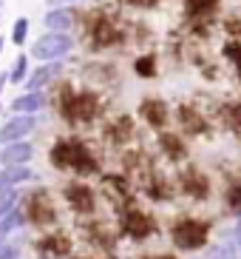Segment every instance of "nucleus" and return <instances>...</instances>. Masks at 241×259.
<instances>
[{
  "label": "nucleus",
  "instance_id": "4be33fe9",
  "mask_svg": "<svg viewBox=\"0 0 241 259\" xmlns=\"http://www.w3.org/2000/svg\"><path fill=\"white\" fill-rule=\"evenodd\" d=\"M153 71H156L153 57H139V60H136V74L139 77H153Z\"/></svg>",
  "mask_w": 241,
  "mask_h": 259
},
{
  "label": "nucleus",
  "instance_id": "a878e982",
  "mask_svg": "<svg viewBox=\"0 0 241 259\" xmlns=\"http://www.w3.org/2000/svg\"><path fill=\"white\" fill-rule=\"evenodd\" d=\"M233 234H235V245L241 248V217H235V231Z\"/></svg>",
  "mask_w": 241,
  "mask_h": 259
},
{
  "label": "nucleus",
  "instance_id": "dca6fc26",
  "mask_svg": "<svg viewBox=\"0 0 241 259\" xmlns=\"http://www.w3.org/2000/svg\"><path fill=\"white\" fill-rule=\"evenodd\" d=\"M68 248H71V245H68V239H66V236H60V234L45 236L43 242H40V253H43L45 259H54V256H60V253L66 256Z\"/></svg>",
  "mask_w": 241,
  "mask_h": 259
},
{
  "label": "nucleus",
  "instance_id": "7c9ffc66",
  "mask_svg": "<svg viewBox=\"0 0 241 259\" xmlns=\"http://www.w3.org/2000/svg\"><path fill=\"white\" fill-rule=\"evenodd\" d=\"M0 49H3V40H0Z\"/></svg>",
  "mask_w": 241,
  "mask_h": 259
},
{
  "label": "nucleus",
  "instance_id": "f3484780",
  "mask_svg": "<svg viewBox=\"0 0 241 259\" xmlns=\"http://www.w3.org/2000/svg\"><path fill=\"white\" fill-rule=\"evenodd\" d=\"M224 202H227V208H230L233 217H241V180L238 177H233L224 185Z\"/></svg>",
  "mask_w": 241,
  "mask_h": 259
},
{
  "label": "nucleus",
  "instance_id": "6ab92c4d",
  "mask_svg": "<svg viewBox=\"0 0 241 259\" xmlns=\"http://www.w3.org/2000/svg\"><path fill=\"white\" fill-rule=\"evenodd\" d=\"M54 74H60V66H57V63H48V66L37 69L34 74L29 77V89H31V92H37L40 85H45L48 80H54Z\"/></svg>",
  "mask_w": 241,
  "mask_h": 259
},
{
  "label": "nucleus",
  "instance_id": "bb28decb",
  "mask_svg": "<svg viewBox=\"0 0 241 259\" xmlns=\"http://www.w3.org/2000/svg\"><path fill=\"white\" fill-rule=\"evenodd\" d=\"M145 259H176L173 253H151V256H145Z\"/></svg>",
  "mask_w": 241,
  "mask_h": 259
},
{
  "label": "nucleus",
  "instance_id": "6e6552de",
  "mask_svg": "<svg viewBox=\"0 0 241 259\" xmlns=\"http://www.w3.org/2000/svg\"><path fill=\"white\" fill-rule=\"evenodd\" d=\"M31 128H34V120H31V117H17V120H9L6 125L0 128V143L12 145V143H17L20 137H26Z\"/></svg>",
  "mask_w": 241,
  "mask_h": 259
},
{
  "label": "nucleus",
  "instance_id": "393cba45",
  "mask_svg": "<svg viewBox=\"0 0 241 259\" xmlns=\"http://www.w3.org/2000/svg\"><path fill=\"white\" fill-rule=\"evenodd\" d=\"M0 259H17V248H3V251H0Z\"/></svg>",
  "mask_w": 241,
  "mask_h": 259
},
{
  "label": "nucleus",
  "instance_id": "f257e3e1",
  "mask_svg": "<svg viewBox=\"0 0 241 259\" xmlns=\"http://www.w3.org/2000/svg\"><path fill=\"white\" fill-rule=\"evenodd\" d=\"M51 165L54 168H71L77 174H94L97 171V162H94L91 151L80 140H57L51 148Z\"/></svg>",
  "mask_w": 241,
  "mask_h": 259
},
{
  "label": "nucleus",
  "instance_id": "a211bd4d",
  "mask_svg": "<svg viewBox=\"0 0 241 259\" xmlns=\"http://www.w3.org/2000/svg\"><path fill=\"white\" fill-rule=\"evenodd\" d=\"M71 23H74V17H71V12L68 9H54V12H48L45 15V26L54 31H66L71 29Z\"/></svg>",
  "mask_w": 241,
  "mask_h": 259
},
{
  "label": "nucleus",
  "instance_id": "1a4fd4ad",
  "mask_svg": "<svg viewBox=\"0 0 241 259\" xmlns=\"http://www.w3.org/2000/svg\"><path fill=\"white\" fill-rule=\"evenodd\" d=\"M66 199L71 202V208L80 213H91L94 211V194H91V188H85V185H68L66 188Z\"/></svg>",
  "mask_w": 241,
  "mask_h": 259
},
{
  "label": "nucleus",
  "instance_id": "c756f323",
  "mask_svg": "<svg viewBox=\"0 0 241 259\" xmlns=\"http://www.w3.org/2000/svg\"><path fill=\"white\" fill-rule=\"evenodd\" d=\"M0 85H3V74H0Z\"/></svg>",
  "mask_w": 241,
  "mask_h": 259
},
{
  "label": "nucleus",
  "instance_id": "423d86ee",
  "mask_svg": "<svg viewBox=\"0 0 241 259\" xmlns=\"http://www.w3.org/2000/svg\"><path fill=\"white\" fill-rule=\"evenodd\" d=\"M122 231L131 234L134 239H145V236H151L153 231H156V225H153V220L145 211H139V208H128V211L122 213Z\"/></svg>",
  "mask_w": 241,
  "mask_h": 259
},
{
  "label": "nucleus",
  "instance_id": "f8f14e48",
  "mask_svg": "<svg viewBox=\"0 0 241 259\" xmlns=\"http://www.w3.org/2000/svg\"><path fill=\"white\" fill-rule=\"evenodd\" d=\"M159 148L165 151V157L170 162H182L188 157V145H185V140H182L179 134H162V137H159Z\"/></svg>",
  "mask_w": 241,
  "mask_h": 259
},
{
  "label": "nucleus",
  "instance_id": "cd10ccee",
  "mask_svg": "<svg viewBox=\"0 0 241 259\" xmlns=\"http://www.w3.org/2000/svg\"><path fill=\"white\" fill-rule=\"evenodd\" d=\"M224 259H238V256H235V253H227V256Z\"/></svg>",
  "mask_w": 241,
  "mask_h": 259
},
{
  "label": "nucleus",
  "instance_id": "7ed1b4c3",
  "mask_svg": "<svg viewBox=\"0 0 241 259\" xmlns=\"http://www.w3.org/2000/svg\"><path fill=\"white\" fill-rule=\"evenodd\" d=\"M71 46H74V40L68 37L66 31H51V34H45V37H40L37 43H34L31 54H34L37 60H57V57H63L66 52H71Z\"/></svg>",
  "mask_w": 241,
  "mask_h": 259
},
{
  "label": "nucleus",
  "instance_id": "b1692460",
  "mask_svg": "<svg viewBox=\"0 0 241 259\" xmlns=\"http://www.w3.org/2000/svg\"><path fill=\"white\" fill-rule=\"evenodd\" d=\"M23 74H26V57H17L15 69H12V83H20Z\"/></svg>",
  "mask_w": 241,
  "mask_h": 259
},
{
  "label": "nucleus",
  "instance_id": "5701e85b",
  "mask_svg": "<svg viewBox=\"0 0 241 259\" xmlns=\"http://www.w3.org/2000/svg\"><path fill=\"white\" fill-rule=\"evenodd\" d=\"M26 31H29V20H26V17H20V20L15 23V29H12V40H15L17 46L26 40Z\"/></svg>",
  "mask_w": 241,
  "mask_h": 259
},
{
  "label": "nucleus",
  "instance_id": "9b49d317",
  "mask_svg": "<svg viewBox=\"0 0 241 259\" xmlns=\"http://www.w3.org/2000/svg\"><path fill=\"white\" fill-rule=\"evenodd\" d=\"M29 217L37 222V225H48V222H54V208H51V202H48V197H45L43 191L31 197V202H29Z\"/></svg>",
  "mask_w": 241,
  "mask_h": 259
},
{
  "label": "nucleus",
  "instance_id": "9d476101",
  "mask_svg": "<svg viewBox=\"0 0 241 259\" xmlns=\"http://www.w3.org/2000/svg\"><path fill=\"white\" fill-rule=\"evenodd\" d=\"M139 114H142V120L148 122V125L162 128V125L167 122V106L162 103V100H145L142 106H139Z\"/></svg>",
  "mask_w": 241,
  "mask_h": 259
},
{
  "label": "nucleus",
  "instance_id": "4468645a",
  "mask_svg": "<svg viewBox=\"0 0 241 259\" xmlns=\"http://www.w3.org/2000/svg\"><path fill=\"white\" fill-rule=\"evenodd\" d=\"M29 180H34V171L26 165H6V171L0 174V191L12 188V185L17 183H29Z\"/></svg>",
  "mask_w": 241,
  "mask_h": 259
},
{
  "label": "nucleus",
  "instance_id": "0eeeda50",
  "mask_svg": "<svg viewBox=\"0 0 241 259\" xmlns=\"http://www.w3.org/2000/svg\"><path fill=\"white\" fill-rule=\"evenodd\" d=\"M179 125L185 128V134H190V137H202V134L210 131V122L204 120L193 106H179Z\"/></svg>",
  "mask_w": 241,
  "mask_h": 259
},
{
  "label": "nucleus",
  "instance_id": "aec40b11",
  "mask_svg": "<svg viewBox=\"0 0 241 259\" xmlns=\"http://www.w3.org/2000/svg\"><path fill=\"white\" fill-rule=\"evenodd\" d=\"M224 117H227V128H230L235 137L241 140V103L227 106V108H224Z\"/></svg>",
  "mask_w": 241,
  "mask_h": 259
},
{
  "label": "nucleus",
  "instance_id": "412c9836",
  "mask_svg": "<svg viewBox=\"0 0 241 259\" xmlns=\"http://www.w3.org/2000/svg\"><path fill=\"white\" fill-rule=\"evenodd\" d=\"M15 202H17V191H15V188L0 191V220L15 211Z\"/></svg>",
  "mask_w": 241,
  "mask_h": 259
},
{
  "label": "nucleus",
  "instance_id": "f03ea898",
  "mask_svg": "<svg viewBox=\"0 0 241 259\" xmlns=\"http://www.w3.org/2000/svg\"><path fill=\"white\" fill-rule=\"evenodd\" d=\"M170 239L179 251H199L210 242V222L199 217H179L170 228Z\"/></svg>",
  "mask_w": 241,
  "mask_h": 259
},
{
  "label": "nucleus",
  "instance_id": "c85d7f7f",
  "mask_svg": "<svg viewBox=\"0 0 241 259\" xmlns=\"http://www.w3.org/2000/svg\"><path fill=\"white\" fill-rule=\"evenodd\" d=\"M51 3H71V0H51Z\"/></svg>",
  "mask_w": 241,
  "mask_h": 259
},
{
  "label": "nucleus",
  "instance_id": "20e7f679",
  "mask_svg": "<svg viewBox=\"0 0 241 259\" xmlns=\"http://www.w3.org/2000/svg\"><path fill=\"white\" fill-rule=\"evenodd\" d=\"M63 114L71 122H85L97 114V97L91 94H77V97H66L63 100Z\"/></svg>",
  "mask_w": 241,
  "mask_h": 259
},
{
  "label": "nucleus",
  "instance_id": "2eb2a0df",
  "mask_svg": "<svg viewBox=\"0 0 241 259\" xmlns=\"http://www.w3.org/2000/svg\"><path fill=\"white\" fill-rule=\"evenodd\" d=\"M43 106H45L43 94L29 92V94H23V97H17L15 103H12V111H17V114H31V111H40Z\"/></svg>",
  "mask_w": 241,
  "mask_h": 259
},
{
  "label": "nucleus",
  "instance_id": "ddd939ff",
  "mask_svg": "<svg viewBox=\"0 0 241 259\" xmlns=\"http://www.w3.org/2000/svg\"><path fill=\"white\" fill-rule=\"evenodd\" d=\"M31 154H34V148L29 143H12L0 151V162L3 165H23L31 160Z\"/></svg>",
  "mask_w": 241,
  "mask_h": 259
},
{
  "label": "nucleus",
  "instance_id": "39448f33",
  "mask_svg": "<svg viewBox=\"0 0 241 259\" xmlns=\"http://www.w3.org/2000/svg\"><path fill=\"white\" fill-rule=\"evenodd\" d=\"M179 185H182V191L188 194V197H193V199H207L210 197V180H207V174H204L202 168H185L182 171V180H179Z\"/></svg>",
  "mask_w": 241,
  "mask_h": 259
}]
</instances>
